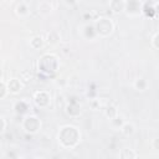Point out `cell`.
<instances>
[{"mask_svg": "<svg viewBox=\"0 0 159 159\" xmlns=\"http://www.w3.org/2000/svg\"><path fill=\"white\" fill-rule=\"evenodd\" d=\"M60 142L62 143V145L65 147H73L77 144L78 139H80V134L77 132V129L75 127L71 125H66L61 129L60 132Z\"/></svg>", "mask_w": 159, "mask_h": 159, "instance_id": "cell-1", "label": "cell"}, {"mask_svg": "<svg viewBox=\"0 0 159 159\" xmlns=\"http://www.w3.org/2000/svg\"><path fill=\"white\" fill-rule=\"evenodd\" d=\"M94 29H96V32L99 34L101 36H107V35H109V34L112 32V30H113V24H112L111 20H108V19H106V17H102V19H99V20L97 21Z\"/></svg>", "mask_w": 159, "mask_h": 159, "instance_id": "cell-2", "label": "cell"}, {"mask_svg": "<svg viewBox=\"0 0 159 159\" xmlns=\"http://www.w3.org/2000/svg\"><path fill=\"white\" fill-rule=\"evenodd\" d=\"M40 125H41V123L39 120V118L35 116H27L24 119V128L29 133H36L40 129Z\"/></svg>", "mask_w": 159, "mask_h": 159, "instance_id": "cell-3", "label": "cell"}, {"mask_svg": "<svg viewBox=\"0 0 159 159\" xmlns=\"http://www.w3.org/2000/svg\"><path fill=\"white\" fill-rule=\"evenodd\" d=\"M142 4L139 1H127L125 2V9L129 15H138L140 11H142Z\"/></svg>", "mask_w": 159, "mask_h": 159, "instance_id": "cell-4", "label": "cell"}, {"mask_svg": "<svg viewBox=\"0 0 159 159\" xmlns=\"http://www.w3.org/2000/svg\"><path fill=\"white\" fill-rule=\"evenodd\" d=\"M48 101H50V96L47 94V92L41 91V92H37L35 94V102L40 107H46L48 104Z\"/></svg>", "mask_w": 159, "mask_h": 159, "instance_id": "cell-5", "label": "cell"}, {"mask_svg": "<svg viewBox=\"0 0 159 159\" xmlns=\"http://www.w3.org/2000/svg\"><path fill=\"white\" fill-rule=\"evenodd\" d=\"M20 88H21V83H20V81L16 80V78H11V80L7 82V89H9V92L16 93V92H19Z\"/></svg>", "mask_w": 159, "mask_h": 159, "instance_id": "cell-6", "label": "cell"}, {"mask_svg": "<svg viewBox=\"0 0 159 159\" xmlns=\"http://www.w3.org/2000/svg\"><path fill=\"white\" fill-rule=\"evenodd\" d=\"M109 6H111V9H112L114 12H120L122 10H124V9H125V2H124V1L114 0V1H111Z\"/></svg>", "mask_w": 159, "mask_h": 159, "instance_id": "cell-7", "label": "cell"}, {"mask_svg": "<svg viewBox=\"0 0 159 159\" xmlns=\"http://www.w3.org/2000/svg\"><path fill=\"white\" fill-rule=\"evenodd\" d=\"M120 159H134L135 158V154L132 149H128V148H123L120 150V154H119Z\"/></svg>", "mask_w": 159, "mask_h": 159, "instance_id": "cell-8", "label": "cell"}, {"mask_svg": "<svg viewBox=\"0 0 159 159\" xmlns=\"http://www.w3.org/2000/svg\"><path fill=\"white\" fill-rule=\"evenodd\" d=\"M27 12H29V7H27V5H26L24 1L19 2L17 6H16V14L20 15V16H24V15H26Z\"/></svg>", "mask_w": 159, "mask_h": 159, "instance_id": "cell-9", "label": "cell"}, {"mask_svg": "<svg viewBox=\"0 0 159 159\" xmlns=\"http://www.w3.org/2000/svg\"><path fill=\"white\" fill-rule=\"evenodd\" d=\"M27 103L26 102H24V101H20V102H16V104H15V112L16 113H20V114H22V113H25L26 111H27Z\"/></svg>", "mask_w": 159, "mask_h": 159, "instance_id": "cell-10", "label": "cell"}, {"mask_svg": "<svg viewBox=\"0 0 159 159\" xmlns=\"http://www.w3.org/2000/svg\"><path fill=\"white\" fill-rule=\"evenodd\" d=\"M122 132H123L125 135H130V134H133V132H134V127H133V124H129V123L123 124V125H122Z\"/></svg>", "mask_w": 159, "mask_h": 159, "instance_id": "cell-11", "label": "cell"}, {"mask_svg": "<svg viewBox=\"0 0 159 159\" xmlns=\"http://www.w3.org/2000/svg\"><path fill=\"white\" fill-rule=\"evenodd\" d=\"M41 45H42V39H41V36H36V37H34V39L31 40V46H32L34 48H39Z\"/></svg>", "mask_w": 159, "mask_h": 159, "instance_id": "cell-12", "label": "cell"}, {"mask_svg": "<svg viewBox=\"0 0 159 159\" xmlns=\"http://www.w3.org/2000/svg\"><path fill=\"white\" fill-rule=\"evenodd\" d=\"M145 87H147V82H145L144 78H139V80H137V82H135V88H137V89L143 91V89H145Z\"/></svg>", "mask_w": 159, "mask_h": 159, "instance_id": "cell-13", "label": "cell"}, {"mask_svg": "<svg viewBox=\"0 0 159 159\" xmlns=\"http://www.w3.org/2000/svg\"><path fill=\"white\" fill-rule=\"evenodd\" d=\"M0 88H1V93H0V98H5V96H6V93L9 92V89H7V84L4 82V81H1V83H0Z\"/></svg>", "mask_w": 159, "mask_h": 159, "instance_id": "cell-14", "label": "cell"}, {"mask_svg": "<svg viewBox=\"0 0 159 159\" xmlns=\"http://www.w3.org/2000/svg\"><path fill=\"white\" fill-rule=\"evenodd\" d=\"M116 113H117V109H116L114 107H112V106H109V107L107 108V111H106V114H107L109 118H114Z\"/></svg>", "mask_w": 159, "mask_h": 159, "instance_id": "cell-15", "label": "cell"}, {"mask_svg": "<svg viewBox=\"0 0 159 159\" xmlns=\"http://www.w3.org/2000/svg\"><path fill=\"white\" fill-rule=\"evenodd\" d=\"M153 45H154V47L159 48V34H157V35L153 37Z\"/></svg>", "mask_w": 159, "mask_h": 159, "instance_id": "cell-16", "label": "cell"}, {"mask_svg": "<svg viewBox=\"0 0 159 159\" xmlns=\"http://www.w3.org/2000/svg\"><path fill=\"white\" fill-rule=\"evenodd\" d=\"M153 147H154L155 149H159V138H157V139L153 140Z\"/></svg>", "mask_w": 159, "mask_h": 159, "instance_id": "cell-17", "label": "cell"}, {"mask_svg": "<svg viewBox=\"0 0 159 159\" xmlns=\"http://www.w3.org/2000/svg\"><path fill=\"white\" fill-rule=\"evenodd\" d=\"M154 12H155V14H157V16L159 17V2L154 4Z\"/></svg>", "mask_w": 159, "mask_h": 159, "instance_id": "cell-18", "label": "cell"}, {"mask_svg": "<svg viewBox=\"0 0 159 159\" xmlns=\"http://www.w3.org/2000/svg\"><path fill=\"white\" fill-rule=\"evenodd\" d=\"M1 123H2V125H1V132H4L5 128H6V120H5V118H1Z\"/></svg>", "mask_w": 159, "mask_h": 159, "instance_id": "cell-19", "label": "cell"}, {"mask_svg": "<svg viewBox=\"0 0 159 159\" xmlns=\"http://www.w3.org/2000/svg\"><path fill=\"white\" fill-rule=\"evenodd\" d=\"M17 159H26V158H24V157H20V158H17Z\"/></svg>", "mask_w": 159, "mask_h": 159, "instance_id": "cell-20", "label": "cell"}]
</instances>
